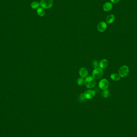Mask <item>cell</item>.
Here are the masks:
<instances>
[{"label":"cell","mask_w":137,"mask_h":137,"mask_svg":"<svg viewBox=\"0 0 137 137\" xmlns=\"http://www.w3.org/2000/svg\"><path fill=\"white\" fill-rule=\"evenodd\" d=\"M93 67L95 69L98 68V67L99 66L98 62L97 61H96V60L93 61Z\"/></svg>","instance_id":"obj_17"},{"label":"cell","mask_w":137,"mask_h":137,"mask_svg":"<svg viewBox=\"0 0 137 137\" xmlns=\"http://www.w3.org/2000/svg\"><path fill=\"white\" fill-rule=\"evenodd\" d=\"M37 13L40 17H43L45 15V11L42 8H39L37 11Z\"/></svg>","instance_id":"obj_13"},{"label":"cell","mask_w":137,"mask_h":137,"mask_svg":"<svg viewBox=\"0 0 137 137\" xmlns=\"http://www.w3.org/2000/svg\"><path fill=\"white\" fill-rule=\"evenodd\" d=\"M85 82V80L82 77H81L78 79L77 80V84L79 85H82L84 84Z\"/></svg>","instance_id":"obj_16"},{"label":"cell","mask_w":137,"mask_h":137,"mask_svg":"<svg viewBox=\"0 0 137 137\" xmlns=\"http://www.w3.org/2000/svg\"><path fill=\"white\" fill-rule=\"evenodd\" d=\"M108 65V60L105 59H104L100 61L99 63V67L101 69H104L106 68Z\"/></svg>","instance_id":"obj_10"},{"label":"cell","mask_w":137,"mask_h":137,"mask_svg":"<svg viewBox=\"0 0 137 137\" xmlns=\"http://www.w3.org/2000/svg\"><path fill=\"white\" fill-rule=\"evenodd\" d=\"M107 25L106 23L104 21L101 22L97 25V29L100 32H103L106 30Z\"/></svg>","instance_id":"obj_7"},{"label":"cell","mask_w":137,"mask_h":137,"mask_svg":"<svg viewBox=\"0 0 137 137\" xmlns=\"http://www.w3.org/2000/svg\"><path fill=\"white\" fill-rule=\"evenodd\" d=\"M85 98L84 95V93H82L80 94L79 96V100L81 102H84L85 101Z\"/></svg>","instance_id":"obj_18"},{"label":"cell","mask_w":137,"mask_h":137,"mask_svg":"<svg viewBox=\"0 0 137 137\" xmlns=\"http://www.w3.org/2000/svg\"><path fill=\"white\" fill-rule=\"evenodd\" d=\"M79 74L81 77H82L83 78H86L88 75V71L87 69L86 68L82 67L80 69L79 71Z\"/></svg>","instance_id":"obj_8"},{"label":"cell","mask_w":137,"mask_h":137,"mask_svg":"<svg viewBox=\"0 0 137 137\" xmlns=\"http://www.w3.org/2000/svg\"><path fill=\"white\" fill-rule=\"evenodd\" d=\"M115 17L113 15H109L108 16L106 19V22L108 24H111L114 21Z\"/></svg>","instance_id":"obj_11"},{"label":"cell","mask_w":137,"mask_h":137,"mask_svg":"<svg viewBox=\"0 0 137 137\" xmlns=\"http://www.w3.org/2000/svg\"><path fill=\"white\" fill-rule=\"evenodd\" d=\"M84 83L87 87L89 89L93 88L96 84V82L93 77L91 76L87 77L85 79Z\"/></svg>","instance_id":"obj_1"},{"label":"cell","mask_w":137,"mask_h":137,"mask_svg":"<svg viewBox=\"0 0 137 137\" xmlns=\"http://www.w3.org/2000/svg\"><path fill=\"white\" fill-rule=\"evenodd\" d=\"M95 95V91L92 90H88L85 91L84 93V97L87 99H91Z\"/></svg>","instance_id":"obj_6"},{"label":"cell","mask_w":137,"mask_h":137,"mask_svg":"<svg viewBox=\"0 0 137 137\" xmlns=\"http://www.w3.org/2000/svg\"><path fill=\"white\" fill-rule=\"evenodd\" d=\"M53 4V0H41L40 3V5L42 7L44 8H49L52 7Z\"/></svg>","instance_id":"obj_4"},{"label":"cell","mask_w":137,"mask_h":137,"mask_svg":"<svg viewBox=\"0 0 137 137\" xmlns=\"http://www.w3.org/2000/svg\"><path fill=\"white\" fill-rule=\"evenodd\" d=\"M109 86V82L107 79H101L99 83V87L101 89L105 90L108 89Z\"/></svg>","instance_id":"obj_5"},{"label":"cell","mask_w":137,"mask_h":137,"mask_svg":"<svg viewBox=\"0 0 137 137\" xmlns=\"http://www.w3.org/2000/svg\"><path fill=\"white\" fill-rule=\"evenodd\" d=\"M120 1V0H111V1L113 3H117Z\"/></svg>","instance_id":"obj_19"},{"label":"cell","mask_w":137,"mask_h":137,"mask_svg":"<svg viewBox=\"0 0 137 137\" xmlns=\"http://www.w3.org/2000/svg\"><path fill=\"white\" fill-rule=\"evenodd\" d=\"M39 5H40L39 3L37 1L33 2L31 4V7L33 9H37V8H39Z\"/></svg>","instance_id":"obj_14"},{"label":"cell","mask_w":137,"mask_h":137,"mask_svg":"<svg viewBox=\"0 0 137 137\" xmlns=\"http://www.w3.org/2000/svg\"><path fill=\"white\" fill-rule=\"evenodd\" d=\"M129 72V69L126 65L121 66L119 70V75L120 77H125L128 75Z\"/></svg>","instance_id":"obj_3"},{"label":"cell","mask_w":137,"mask_h":137,"mask_svg":"<svg viewBox=\"0 0 137 137\" xmlns=\"http://www.w3.org/2000/svg\"><path fill=\"white\" fill-rule=\"evenodd\" d=\"M112 80L114 81H118L120 79V76L119 75L116 74V73H113L110 76Z\"/></svg>","instance_id":"obj_12"},{"label":"cell","mask_w":137,"mask_h":137,"mask_svg":"<svg viewBox=\"0 0 137 137\" xmlns=\"http://www.w3.org/2000/svg\"><path fill=\"white\" fill-rule=\"evenodd\" d=\"M102 96L104 98H107L109 96V91L107 89L104 90V91L102 92Z\"/></svg>","instance_id":"obj_15"},{"label":"cell","mask_w":137,"mask_h":137,"mask_svg":"<svg viewBox=\"0 0 137 137\" xmlns=\"http://www.w3.org/2000/svg\"><path fill=\"white\" fill-rule=\"evenodd\" d=\"M103 75L102 69L100 68L95 69L92 72V77L94 79H98L101 78Z\"/></svg>","instance_id":"obj_2"},{"label":"cell","mask_w":137,"mask_h":137,"mask_svg":"<svg viewBox=\"0 0 137 137\" xmlns=\"http://www.w3.org/2000/svg\"><path fill=\"white\" fill-rule=\"evenodd\" d=\"M112 8V4L110 2L105 3L103 6V9L105 11H110Z\"/></svg>","instance_id":"obj_9"}]
</instances>
